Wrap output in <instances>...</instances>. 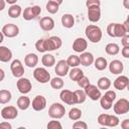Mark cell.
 Segmentation results:
<instances>
[{"mask_svg":"<svg viewBox=\"0 0 129 129\" xmlns=\"http://www.w3.org/2000/svg\"><path fill=\"white\" fill-rule=\"evenodd\" d=\"M16 86H17V89L18 91L22 94V95H25V94H28L31 89H32V85H31V82L27 79V78H20L17 83H16Z\"/></svg>","mask_w":129,"mask_h":129,"instance_id":"12","label":"cell"},{"mask_svg":"<svg viewBox=\"0 0 129 129\" xmlns=\"http://www.w3.org/2000/svg\"><path fill=\"white\" fill-rule=\"evenodd\" d=\"M10 70H11V73L12 75L15 77V78H22V76L24 75V68H23V64L22 62L19 60V59H14L11 64H10Z\"/></svg>","mask_w":129,"mask_h":129,"instance_id":"15","label":"cell"},{"mask_svg":"<svg viewBox=\"0 0 129 129\" xmlns=\"http://www.w3.org/2000/svg\"><path fill=\"white\" fill-rule=\"evenodd\" d=\"M109 71L113 75H120L124 70V64L119 59H113L109 64Z\"/></svg>","mask_w":129,"mask_h":129,"instance_id":"19","label":"cell"},{"mask_svg":"<svg viewBox=\"0 0 129 129\" xmlns=\"http://www.w3.org/2000/svg\"><path fill=\"white\" fill-rule=\"evenodd\" d=\"M64 83H63V80L59 77H55V78H52L50 80V86L52 89H55V90H59L63 87Z\"/></svg>","mask_w":129,"mask_h":129,"instance_id":"36","label":"cell"},{"mask_svg":"<svg viewBox=\"0 0 129 129\" xmlns=\"http://www.w3.org/2000/svg\"><path fill=\"white\" fill-rule=\"evenodd\" d=\"M119 118L115 115L110 114H101L98 116V123L103 127H116L119 125Z\"/></svg>","mask_w":129,"mask_h":129,"instance_id":"3","label":"cell"},{"mask_svg":"<svg viewBox=\"0 0 129 129\" xmlns=\"http://www.w3.org/2000/svg\"><path fill=\"white\" fill-rule=\"evenodd\" d=\"M64 113H66V108L60 103H53L48 108V116L55 120L62 118L64 116Z\"/></svg>","mask_w":129,"mask_h":129,"instance_id":"5","label":"cell"},{"mask_svg":"<svg viewBox=\"0 0 129 129\" xmlns=\"http://www.w3.org/2000/svg\"><path fill=\"white\" fill-rule=\"evenodd\" d=\"M69 76H70V79L72 81H75V82H78L84 75V72L79 69V68H73L70 72H69Z\"/></svg>","mask_w":129,"mask_h":129,"instance_id":"30","label":"cell"},{"mask_svg":"<svg viewBox=\"0 0 129 129\" xmlns=\"http://www.w3.org/2000/svg\"><path fill=\"white\" fill-rule=\"evenodd\" d=\"M0 129H12V125L9 122H1L0 123Z\"/></svg>","mask_w":129,"mask_h":129,"instance_id":"45","label":"cell"},{"mask_svg":"<svg viewBox=\"0 0 129 129\" xmlns=\"http://www.w3.org/2000/svg\"><path fill=\"white\" fill-rule=\"evenodd\" d=\"M3 40H4V35H3V33L0 31V43L3 42Z\"/></svg>","mask_w":129,"mask_h":129,"instance_id":"52","label":"cell"},{"mask_svg":"<svg viewBox=\"0 0 129 129\" xmlns=\"http://www.w3.org/2000/svg\"><path fill=\"white\" fill-rule=\"evenodd\" d=\"M61 4V1H55V0H49L46 3V11L50 14H55L58 11L59 5Z\"/></svg>","mask_w":129,"mask_h":129,"instance_id":"28","label":"cell"},{"mask_svg":"<svg viewBox=\"0 0 129 129\" xmlns=\"http://www.w3.org/2000/svg\"><path fill=\"white\" fill-rule=\"evenodd\" d=\"M88 18L91 22H98L101 18V8H100V6H90V7H88Z\"/></svg>","mask_w":129,"mask_h":129,"instance_id":"17","label":"cell"},{"mask_svg":"<svg viewBox=\"0 0 129 129\" xmlns=\"http://www.w3.org/2000/svg\"><path fill=\"white\" fill-rule=\"evenodd\" d=\"M31 106H32L33 110H35V111H42L46 107V99L42 95H37L32 100Z\"/></svg>","mask_w":129,"mask_h":129,"instance_id":"18","label":"cell"},{"mask_svg":"<svg viewBox=\"0 0 129 129\" xmlns=\"http://www.w3.org/2000/svg\"><path fill=\"white\" fill-rule=\"evenodd\" d=\"M31 105V102H30V99L25 96V95H22L20 96L18 99H17V107L20 109V110H26L28 109V107Z\"/></svg>","mask_w":129,"mask_h":129,"instance_id":"27","label":"cell"},{"mask_svg":"<svg viewBox=\"0 0 129 129\" xmlns=\"http://www.w3.org/2000/svg\"><path fill=\"white\" fill-rule=\"evenodd\" d=\"M105 50H106V52H107L109 55H116V54L119 53L120 48H119V45H118L117 43L111 42V43H108V44L106 45Z\"/></svg>","mask_w":129,"mask_h":129,"instance_id":"34","label":"cell"},{"mask_svg":"<svg viewBox=\"0 0 129 129\" xmlns=\"http://www.w3.org/2000/svg\"><path fill=\"white\" fill-rule=\"evenodd\" d=\"M84 92H85L86 96L89 97L93 101H97V100H99L102 97L101 91L98 89V87L95 86V85H92V84H90L88 87H86Z\"/></svg>","mask_w":129,"mask_h":129,"instance_id":"13","label":"cell"},{"mask_svg":"<svg viewBox=\"0 0 129 129\" xmlns=\"http://www.w3.org/2000/svg\"><path fill=\"white\" fill-rule=\"evenodd\" d=\"M113 109H114V112L117 115L126 114V113L129 112V101L125 98H121L115 103Z\"/></svg>","mask_w":129,"mask_h":129,"instance_id":"9","label":"cell"},{"mask_svg":"<svg viewBox=\"0 0 129 129\" xmlns=\"http://www.w3.org/2000/svg\"><path fill=\"white\" fill-rule=\"evenodd\" d=\"M128 85H129V79L126 76H119L113 83L114 88L119 90V91H122V90L126 89L128 87Z\"/></svg>","mask_w":129,"mask_h":129,"instance_id":"23","label":"cell"},{"mask_svg":"<svg viewBox=\"0 0 129 129\" xmlns=\"http://www.w3.org/2000/svg\"><path fill=\"white\" fill-rule=\"evenodd\" d=\"M21 13H22L21 6H20V5H17V4L11 5V6L9 7V9H8V15H9L11 18H18Z\"/></svg>","mask_w":129,"mask_h":129,"instance_id":"29","label":"cell"},{"mask_svg":"<svg viewBox=\"0 0 129 129\" xmlns=\"http://www.w3.org/2000/svg\"><path fill=\"white\" fill-rule=\"evenodd\" d=\"M46 128L47 129H62V126H61V124H60L59 121H57L55 119H52V120H50L47 123Z\"/></svg>","mask_w":129,"mask_h":129,"instance_id":"40","label":"cell"},{"mask_svg":"<svg viewBox=\"0 0 129 129\" xmlns=\"http://www.w3.org/2000/svg\"><path fill=\"white\" fill-rule=\"evenodd\" d=\"M86 5H87V7H90V6H100L101 2L99 0H87Z\"/></svg>","mask_w":129,"mask_h":129,"instance_id":"43","label":"cell"},{"mask_svg":"<svg viewBox=\"0 0 129 129\" xmlns=\"http://www.w3.org/2000/svg\"><path fill=\"white\" fill-rule=\"evenodd\" d=\"M107 33L111 37H123L128 34L122 23H110L107 26Z\"/></svg>","mask_w":129,"mask_h":129,"instance_id":"4","label":"cell"},{"mask_svg":"<svg viewBox=\"0 0 129 129\" xmlns=\"http://www.w3.org/2000/svg\"><path fill=\"white\" fill-rule=\"evenodd\" d=\"M12 98L11 92L8 90H0V104H7Z\"/></svg>","mask_w":129,"mask_h":129,"instance_id":"35","label":"cell"},{"mask_svg":"<svg viewBox=\"0 0 129 129\" xmlns=\"http://www.w3.org/2000/svg\"><path fill=\"white\" fill-rule=\"evenodd\" d=\"M18 116V110L14 106H6L1 110V117L5 120H13Z\"/></svg>","mask_w":129,"mask_h":129,"instance_id":"14","label":"cell"},{"mask_svg":"<svg viewBox=\"0 0 129 129\" xmlns=\"http://www.w3.org/2000/svg\"><path fill=\"white\" fill-rule=\"evenodd\" d=\"M39 26L44 31H50L54 28V20L49 16L42 17L39 21Z\"/></svg>","mask_w":129,"mask_h":129,"instance_id":"21","label":"cell"},{"mask_svg":"<svg viewBox=\"0 0 129 129\" xmlns=\"http://www.w3.org/2000/svg\"><path fill=\"white\" fill-rule=\"evenodd\" d=\"M54 72L59 78H61V77H64V76H67L69 74L70 67L68 66V63H67V61L64 59H60V60H58L56 62L55 68H54Z\"/></svg>","mask_w":129,"mask_h":129,"instance_id":"16","label":"cell"},{"mask_svg":"<svg viewBox=\"0 0 129 129\" xmlns=\"http://www.w3.org/2000/svg\"><path fill=\"white\" fill-rule=\"evenodd\" d=\"M121 128L122 129H129V119H124L121 122Z\"/></svg>","mask_w":129,"mask_h":129,"instance_id":"47","label":"cell"},{"mask_svg":"<svg viewBox=\"0 0 129 129\" xmlns=\"http://www.w3.org/2000/svg\"><path fill=\"white\" fill-rule=\"evenodd\" d=\"M5 5H6V1L0 0V11H2V10L5 8Z\"/></svg>","mask_w":129,"mask_h":129,"instance_id":"49","label":"cell"},{"mask_svg":"<svg viewBox=\"0 0 129 129\" xmlns=\"http://www.w3.org/2000/svg\"><path fill=\"white\" fill-rule=\"evenodd\" d=\"M59 98L60 100L68 104V105H75V104H78L77 103V97L75 95L74 92L70 91V90H67V89H63L60 91L59 93Z\"/></svg>","mask_w":129,"mask_h":129,"instance_id":"10","label":"cell"},{"mask_svg":"<svg viewBox=\"0 0 129 129\" xmlns=\"http://www.w3.org/2000/svg\"><path fill=\"white\" fill-rule=\"evenodd\" d=\"M33 77L40 84H46L50 82V74L44 68H36L33 71Z\"/></svg>","mask_w":129,"mask_h":129,"instance_id":"7","label":"cell"},{"mask_svg":"<svg viewBox=\"0 0 129 129\" xmlns=\"http://www.w3.org/2000/svg\"><path fill=\"white\" fill-rule=\"evenodd\" d=\"M121 43L123 46H129V35L128 34L121 37Z\"/></svg>","mask_w":129,"mask_h":129,"instance_id":"44","label":"cell"},{"mask_svg":"<svg viewBox=\"0 0 129 129\" xmlns=\"http://www.w3.org/2000/svg\"><path fill=\"white\" fill-rule=\"evenodd\" d=\"M38 62V56L35 53H28L24 57V63L28 68H34Z\"/></svg>","mask_w":129,"mask_h":129,"instance_id":"25","label":"cell"},{"mask_svg":"<svg viewBox=\"0 0 129 129\" xmlns=\"http://www.w3.org/2000/svg\"><path fill=\"white\" fill-rule=\"evenodd\" d=\"M111 81H110V79L109 78H107V77H102V78H100L99 80H98V83H97V87H98V89L101 91V90H108L110 87H111Z\"/></svg>","mask_w":129,"mask_h":129,"instance_id":"31","label":"cell"},{"mask_svg":"<svg viewBox=\"0 0 129 129\" xmlns=\"http://www.w3.org/2000/svg\"><path fill=\"white\" fill-rule=\"evenodd\" d=\"M4 78H5V73H4V71L2 69H0V82L3 81Z\"/></svg>","mask_w":129,"mask_h":129,"instance_id":"50","label":"cell"},{"mask_svg":"<svg viewBox=\"0 0 129 129\" xmlns=\"http://www.w3.org/2000/svg\"><path fill=\"white\" fill-rule=\"evenodd\" d=\"M79 59H80V64L84 67H90L92 63H94V60H95L93 53L88 52V51L82 52L81 55L79 56Z\"/></svg>","mask_w":129,"mask_h":129,"instance_id":"22","label":"cell"},{"mask_svg":"<svg viewBox=\"0 0 129 129\" xmlns=\"http://www.w3.org/2000/svg\"><path fill=\"white\" fill-rule=\"evenodd\" d=\"M100 129H107V128H106V127H101Z\"/></svg>","mask_w":129,"mask_h":129,"instance_id":"54","label":"cell"},{"mask_svg":"<svg viewBox=\"0 0 129 129\" xmlns=\"http://www.w3.org/2000/svg\"><path fill=\"white\" fill-rule=\"evenodd\" d=\"M61 24L66 28H72L75 25V18L72 14L66 13L61 16Z\"/></svg>","mask_w":129,"mask_h":129,"instance_id":"26","label":"cell"},{"mask_svg":"<svg viewBox=\"0 0 129 129\" xmlns=\"http://www.w3.org/2000/svg\"><path fill=\"white\" fill-rule=\"evenodd\" d=\"M74 93H75V95L77 97V103L78 104H82V103H84L86 101L87 96H86V94H85V92L83 90H77Z\"/></svg>","mask_w":129,"mask_h":129,"instance_id":"39","label":"cell"},{"mask_svg":"<svg viewBox=\"0 0 129 129\" xmlns=\"http://www.w3.org/2000/svg\"><path fill=\"white\" fill-rule=\"evenodd\" d=\"M88 47V41L83 37H78L73 43V49L76 52H84Z\"/></svg>","mask_w":129,"mask_h":129,"instance_id":"20","label":"cell"},{"mask_svg":"<svg viewBox=\"0 0 129 129\" xmlns=\"http://www.w3.org/2000/svg\"><path fill=\"white\" fill-rule=\"evenodd\" d=\"M68 66L69 67H72V68H78V66H80V59H79V56L76 55V54H71L68 59L66 60Z\"/></svg>","mask_w":129,"mask_h":129,"instance_id":"38","label":"cell"},{"mask_svg":"<svg viewBox=\"0 0 129 129\" xmlns=\"http://www.w3.org/2000/svg\"><path fill=\"white\" fill-rule=\"evenodd\" d=\"M94 66H95L96 70H98V71H104L108 67V62H107V59L105 57L100 56V57H97L94 60Z\"/></svg>","mask_w":129,"mask_h":129,"instance_id":"33","label":"cell"},{"mask_svg":"<svg viewBox=\"0 0 129 129\" xmlns=\"http://www.w3.org/2000/svg\"><path fill=\"white\" fill-rule=\"evenodd\" d=\"M121 53L125 58H128L129 57V46H123Z\"/></svg>","mask_w":129,"mask_h":129,"instance_id":"46","label":"cell"},{"mask_svg":"<svg viewBox=\"0 0 129 129\" xmlns=\"http://www.w3.org/2000/svg\"><path fill=\"white\" fill-rule=\"evenodd\" d=\"M1 32L3 33L4 36L9 37V38H12V37H15V36L18 35V33H19V27L16 24H14V23H7V24H5L2 27Z\"/></svg>","mask_w":129,"mask_h":129,"instance_id":"11","label":"cell"},{"mask_svg":"<svg viewBox=\"0 0 129 129\" xmlns=\"http://www.w3.org/2000/svg\"><path fill=\"white\" fill-rule=\"evenodd\" d=\"M62 44L60 37L58 36H50L48 38H40L35 42V48L39 52L52 51L58 49Z\"/></svg>","mask_w":129,"mask_h":129,"instance_id":"1","label":"cell"},{"mask_svg":"<svg viewBox=\"0 0 129 129\" xmlns=\"http://www.w3.org/2000/svg\"><path fill=\"white\" fill-rule=\"evenodd\" d=\"M85 34H86L87 38L91 42H93V43L99 42L102 39V36H103V33H102L101 28L98 25H95V24H89V25H87V27L85 29Z\"/></svg>","mask_w":129,"mask_h":129,"instance_id":"2","label":"cell"},{"mask_svg":"<svg viewBox=\"0 0 129 129\" xmlns=\"http://www.w3.org/2000/svg\"><path fill=\"white\" fill-rule=\"evenodd\" d=\"M12 58V51L4 46V45H0V61L2 62H8L9 60H11Z\"/></svg>","mask_w":129,"mask_h":129,"instance_id":"24","label":"cell"},{"mask_svg":"<svg viewBox=\"0 0 129 129\" xmlns=\"http://www.w3.org/2000/svg\"><path fill=\"white\" fill-rule=\"evenodd\" d=\"M40 13H41V8L38 5L29 6V7H26L24 9V11L22 12V17L25 20L29 21V20H32V19L36 18Z\"/></svg>","mask_w":129,"mask_h":129,"instance_id":"8","label":"cell"},{"mask_svg":"<svg viewBox=\"0 0 129 129\" xmlns=\"http://www.w3.org/2000/svg\"><path fill=\"white\" fill-rule=\"evenodd\" d=\"M16 1L17 0H7L6 2L9 3V4H11V5H14V4H16Z\"/></svg>","mask_w":129,"mask_h":129,"instance_id":"51","label":"cell"},{"mask_svg":"<svg viewBox=\"0 0 129 129\" xmlns=\"http://www.w3.org/2000/svg\"><path fill=\"white\" fill-rule=\"evenodd\" d=\"M73 129H80V128H77V127H73Z\"/></svg>","mask_w":129,"mask_h":129,"instance_id":"55","label":"cell"},{"mask_svg":"<svg viewBox=\"0 0 129 129\" xmlns=\"http://www.w3.org/2000/svg\"><path fill=\"white\" fill-rule=\"evenodd\" d=\"M41 62L44 67H47V68H50L52 67L54 63H55V58L52 54L50 53H45L43 54V56L41 57Z\"/></svg>","mask_w":129,"mask_h":129,"instance_id":"32","label":"cell"},{"mask_svg":"<svg viewBox=\"0 0 129 129\" xmlns=\"http://www.w3.org/2000/svg\"><path fill=\"white\" fill-rule=\"evenodd\" d=\"M78 85H79V87H81L82 89H85L86 87H88L91 83H90V80H89V78H87L86 76H83L78 82Z\"/></svg>","mask_w":129,"mask_h":129,"instance_id":"41","label":"cell"},{"mask_svg":"<svg viewBox=\"0 0 129 129\" xmlns=\"http://www.w3.org/2000/svg\"><path fill=\"white\" fill-rule=\"evenodd\" d=\"M82 117V111L79 108H72L69 112V118L73 121H78Z\"/></svg>","mask_w":129,"mask_h":129,"instance_id":"37","label":"cell"},{"mask_svg":"<svg viewBox=\"0 0 129 129\" xmlns=\"http://www.w3.org/2000/svg\"><path fill=\"white\" fill-rule=\"evenodd\" d=\"M73 127H77V128H80V129H88V125L84 121H76L74 123Z\"/></svg>","mask_w":129,"mask_h":129,"instance_id":"42","label":"cell"},{"mask_svg":"<svg viewBox=\"0 0 129 129\" xmlns=\"http://www.w3.org/2000/svg\"><path fill=\"white\" fill-rule=\"evenodd\" d=\"M122 24H123L124 28L126 29V31H127V32H129V22H128V20H125V22H124V23H122Z\"/></svg>","mask_w":129,"mask_h":129,"instance_id":"48","label":"cell"},{"mask_svg":"<svg viewBox=\"0 0 129 129\" xmlns=\"http://www.w3.org/2000/svg\"><path fill=\"white\" fill-rule=\"evenodd\" d=\"M116 99V93L112 90H107L104 96L100 98V105L104 110H109L113 106V101Z\"/></svg>","mask_w":129,"mask_h":129,"instance_id":"6","label":"cell"},{"mask_svg":"<svg viewBox=\"0 0 129 129\" xmlns=\"http://www.w3.org/2000/svg\"><path fill=\"white\" fill-rule=\"evenodd\" d=\"M17 129H26V128H25V127H23V126H21V127H18Z\"/></svg>","mask_w":129,"mask_h":129,"instance_id":"53","label":"cell"}]
</instances>
